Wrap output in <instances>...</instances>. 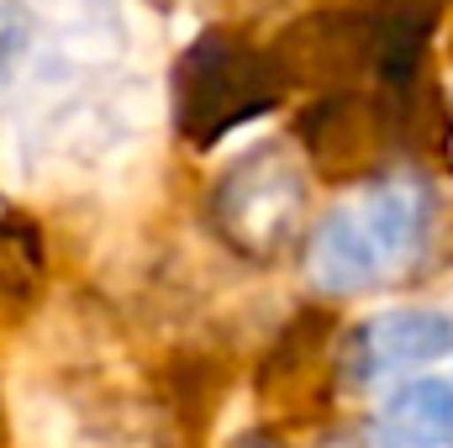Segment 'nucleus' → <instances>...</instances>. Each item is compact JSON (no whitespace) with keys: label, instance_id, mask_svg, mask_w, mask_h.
Returning <instances> with one entry per match:
<instances>
[{"label":"nucleus","instance_id":"1","mask_svg":"<svg viewBox=\"0 0 453 448\" xmlns=\"http://www.w3.org/2000/svg\"><path fill=\"white\" fill-rule=\"evenodd\" d=\"M427 222H433V196L422 180H374L358 196H348L333 206L317 237H311V285L327 296H353V290H374L390 274H401L422 243H427Z\"/></svg>","mask_w":453,"mask_h":448},{"label":"nucleus","instance_id":"2","mask_svg":"<svg viewBox=\"0 0 453 448\" xmlns=\"http://www.w3.org/2000/svg\"><path fill=\"white\" fill-rule=\"evenodd\" d=\"M453 348V322L433 306H395L369 317L353 337V375L358 385H395L422 375L433 359Z\"/></svg>","mask_w":453,"mask_h":448},{"label":"nucleus","instance_id":"3","mask_svg":"<svg viewBox=\"0 0 453 448\" xmlns=\"http://www.w3.org/2000/svg\"><path fill=\"white\" fill-rule=\"evenodd\" d=\"M374 438L380 448H453V369L401 380L374 422Z\"/></svg>","mask_w":453,"mask_h":448},{"label":"nucleus","instance_id":"4","mask_svg":"<svg viewBox=\"0 0 453 448\" xmlns=\"http://www.w3.org/2000/svg\"><path fill=\"white\" fill-rule=\"evenodd\" d=\"M296 201H301L296 174H290L280 158H264V164H248V174L232 180V190H226V217L237 222V237H242V243L269 248L285 227L296 222Z\"/></svg>","mask_w":453,"mask_h":448},{"label":"nucleus","instance_id":"5","mask_svg":"<svg viewBox=\"0 0 453 448\" xmlns=\"http://www.w3.org/2000/svg\"><path fill=\"white\" fill-rule=\"evenodd\" d=\"M27 48H32V16L16 11V5H0V90L16 80Z\"/></svg>","mask_w":453,"mask_h":448}]
</instances>
